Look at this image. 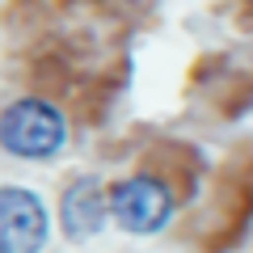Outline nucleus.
Masks as SVG:
<instances>
[{
	"label": "nucleus",
	"instance_id": "nucleus-1",
	"mask_svg": "<svg viewBox=\"0 0 253 253\" xmlns=\"http://www.w3.org/2000/svg\"><path fill=\"white\" fill-rule=\"evenodd\" d=\"M63 139H68L63 114L55 106H46V101H38V97H21L0 114V144L13 156L46 161V156H55L63 148Z\"/></svg>",
	"mask_w": 253,
	"mask_h": 253
},
{
	"label": "nucleus",
	"instance_id": "nucleus-4",
	"mask_svg": "<svg viewBox=\"0 0 253 253\" xmlns=\"http://www.w3.org/2000/svg\"><path fill=\"white\" fill-rule=\"evenodd\" d=\"M110 215V194L97 177H76L72 186L63 190L59 203V224L68 232V241H89V236L101 232Z\"/></svg>",
	"mask_w": 253,
	"mask_h": 253
},
{
	"label": "nucleus",
	"instance_id": "nucleus-2",
	"mask_svg": "<svg viewBox=\"0 0 253 253\" xmlns=\"http://www.w3.org/2000/svg\"><path fill=\"white\" fill-rule=\"evenodd\" d=\"M110 215L123 232H135V236H152L169 224L173 215V194L161 177H126L110 190Z\"/></svg>",
	"mask_w": 253,
	"mask_h": 253
},
{
	"label": "nucleus",
	"instance_id": "nucleus-3",
	"mask_svg": "<svg viewBox=\"0 0 253 253\" xmlns=\"http://www.w3.org/2000/svg\"><path fill=\"white\" fill-rule=\"evenodd\" d=\"M46 245V207L34 190H0V253H38Z\"/></svg>",
	"mask_w": 253,
	"mask_h": 253
}]
</instances>
